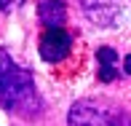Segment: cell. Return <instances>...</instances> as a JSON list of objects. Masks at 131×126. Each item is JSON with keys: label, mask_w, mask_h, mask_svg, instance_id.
Instances as JSON below:
<instances>
[{"label": "cell", "mask_w": 131, "mask_h": 126, "mask_svg": "<svg viewBox=\"0 0 131 126\" xmlns=\"http://www.w3.org/2000/svg\"><path fill=\"white\" fill-rule=\"evenodd\" d=\"M0 105L11 113L32 118L40 113V99L32 75L0 49Z\"/></svg>", "instance_id": "6da1fadb"}, {"label": "cell", "mask_w": 131, "mask_h": 126, "mask_svg": "<svg viewBox=\"0 0 131 126\" xmlns=\"http://www.w3.org/2000/svg\"><path fill=\"white\" fill-rule=\"evenodd\" d=\"M70 126H131V121L94 102H78L70 110Z\"/></svg>", "instance_id": "7a4b0ae2"}, {"label": "cell", "mask_w": 131, "mask_h": 126, "mask_svg": "<svg viewBox=\"0 0 131 126\" xmlns=\"http://www.w3.org/2000/svg\"><path fill=\"white\" fill-rule=\"evenodd\" d=\"M72 49V38L62 27H48L40 38V56L46 62H62Z\"/></svg>", "instance_id": "3957f363"}, {"label": "cell", "mask_w": 131, "mask_h": 126, "mask_svg": "<svg viewBox=\"0 0 131 126\" xmlns=\"http://www.w3.org/2000/svg\"><path fill=\"white\" fill-rule=\"evenodd\" d=\"M64 5L62 0H43L40 3V22L46 27H62L64 24Z\"/></svg>", "instance_id": "277c9868"}, {"label": "cell", "mask_w": 131, "mask_h": 126, "mask_svg": "<svg viewBox=\"0 0 131 126\" xmlns=\"http://www.w3.org/2000/svg\"><path fill=\"white\" fill-rule=\"evenodd\" d=\"M112 78H115V51L104 46V49H99V81L110 83Z\"/></svg>", "instance_id": "5b68a950"}, {"label": "cell", "mask_w": 131, "mask_h": 126, "mask_svg": "<svg viewBox=\"0 0 131 126\" xmlns=\"http://www.w3.org/2000/svg\"><path fill=\"white\" fill-rule=\"evenodd\" d=\"M16 5H21V0H0V11H14Z\"/></svg>", "instance_id": "8992f818"}, {"label": "cell", "mask_w": 131, "mask_h": 126, "mask_svg": "<svg viewBox=\"0 0 131 126\" xmlns=\"http://www.w3.org/2000/svg\"><path fill=\"white\" fill-rule=\"evenodd\" d=\"M126 73H131V56H126Z\"/></svg>", "instance_id": "52a82bcc"}]
</instances>
